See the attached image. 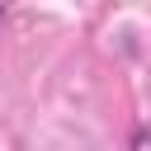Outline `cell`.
<instances>
[{"label": "cell", "mask_w": 151, "mask_h": 151, "mask_svg": "<svg viewBox=\"0 0 151 151\" xmlns=\"http://www.w3.org/2000/svg\"><path fill=\"white\" fill-rule=\"evenodd\" d=\"M127 151H151V127H132V137H127Z\"/></svg>", "instance_id": "6da1fadb"}]
</instances>
